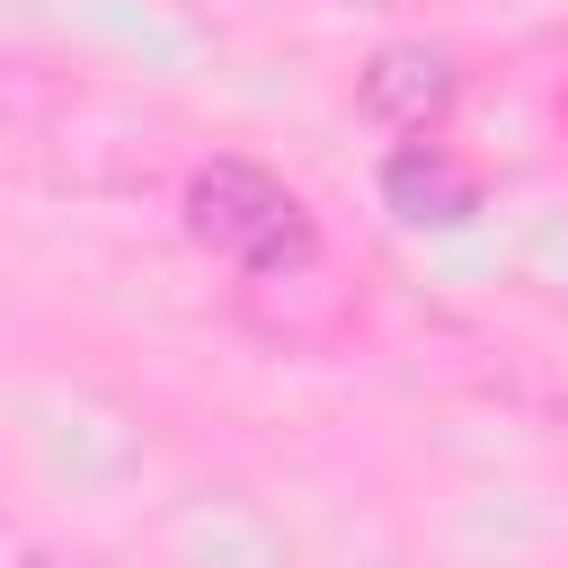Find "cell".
<instances>
[{"instance_id": "1", "label": "cell", "mask_w": 568, "mask_h": 568, "mask_svg": "<svg viewBox=\"0 0 568 568\" xmlns=\"http://www.w3.org/2000/svg\"><path fill=\"white\" fill-rule=\"evenodd\" d=\"M186 231H195V248H213L240 275H311L320 266V231H311L302 195L257 160H204L186 178Z\"/></svg>"}, {"instance_id": "2", "label": "cell", "mask_w": 568, "mask_h": 568, "mask_svg": "<svg viewBox=\"0 0 568 568\" xmlns=\"http://www.w3.org/2000/svg\"><path fill=\"white\" fill-rule=\"evenodd\" d=\"M453 89H462V71H453V53L426 44V36L382 44V53L364 62V80H355L364 115H382V124H399V133H426V124L453 106Z\"/></svg>"}, {"instance_id": "3", "label": "cell", "mask_w": 568, "mask_h": 568, "mask_svg": "<svg viewBox=\"0 0 568 568\" xmlns=\"http://www.w3.org/2000/svg\"><path fill=\"white\" fill-rule=\"evenodd\" d=\"M382 195L399 222H470L479 213V178L462 160H444L435 142H399L382 160Z\"/></svg>"}]
</instances>
